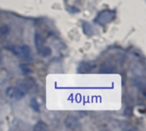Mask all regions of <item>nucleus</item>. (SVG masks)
I'll return each mask as SVG.
<instances>
[{
    "label": "nucleus",
    "mask_w": 146,
    "mask_h": 131,
    "mask_svg": "<svg viewBox=\"0 0 146 131\" xmlns=\"http://www.w3.org/2000/svg\"><path fill=\"white\" fill-rule=\"evenodd\" d=\"M68 10L71 13H78L80 12V9L78 8H75V7H71V8H68Z\"/></svg>",
    "instance_id": "nucleus-16"
},
{
    "label": "nucleus",
    "mask_w": 146,
    "mask_h": 131,
    "mask_svg": "<svg viewBox=\"0 0 146 131\" xmlns=\"http://www.w3.org/2000/svg\"><path fill=\"white\" fill-rule=\"evenodd\" d=\"M65 126L71 130H81V124L78 120V118L73 115H69L66 118L64 121Z\"/></svg>",
    "instance_id": "nucleus-4"
},
{
    "label": "nucleus",
    "mask_w": 146,
    "mask_h": 131,
    "mask_svg": "<svg viewBox=\"0 0 146 131\" xmlns=\"http://www.w3.org/2000/svg\"><path fill=\"white\" fill-rule=\"evenodd\" d=\"M133 82H134L135 87L139 90L142 91V93L145 94V80L143 78H135L133 80Z\"/></svg>",
    "instance_id": "nucleus-7"
},
{
    "label": "nucleus",
    "mask_w": 146,
    "mask_h": 131,
    "mask_svg": "<svg viewBox=\"0 0 146 131\" xmlns=\"http://www.w3.org/2000/svg\"><path fill=\"white\" fill-rule=\"evenodd\" d=\"M30 106H31V108L34 112H40V106H39V104H38V102L37 101L36 99L33 98L31 100V101H30Z\"/></svg>",
    "instance_id": "nucleus-10"
},
{
    "label": "nucleus",
    "mask_w": 146,
    "mask_h": 131,
    "mask_svg": "<svg viewBox=\"0 0 146 131\" xmlns=\"http://www.w3.org/2000/svg\"><path fill=\"white\" fill-rule=\"evenodd\" d=\"M115 18V12L111 9H104L101 11L95 19V22L101 26L107 25L114 21Z\"/></svg>",
    "instance_id": "nucleus-2"
},
{
    "label": "nucleus",
    "mask_w": 146,
    "mask_h": 131,
    "mask_svg": "<svg viewBox=\"0 0 146 131\" xmlns=\"http://www.w3.org/2000/svg\"><path fill=\"white\" fill-rule=\"evenodd\" d=\"M96 67V64L90 62H82L78 67V71L80 73H88L92 71Z\"/></svg>",
    "instance_id": "nucleus-5"
},
{
    "label": "nucleus",
    "mask_w": 146,
    "mask_h": 131,
    "mask_svg": "<svg viewBox=\"0 0 146 131\" xmlns=\"http://www.w3.org/2000/svg\"><path fill=\"white\" fill-rule=\"evenodd\" d=\"M47 124L44 123V122H43V121H38L37 124H36V125L34 126V128H33V130L35 131H44V130H47Z\"/></svg>",
    "instance_id": "nucleus-9"
},
{
    "label": "nucleus",
    "mask_w": 146,
    "mask_h": 131,
    "mask_svg": "<svg viewBox=\"0 0 146 131\" xmlns=\"http://www.w3.org/2000/svg\"><path fill=\"white\" fill-rule=\"evenodd\" d=\"M20 70L23 75H28L32 72V69L27 65V64H21L20 65Z\"/></svg>",
    "instance_id": "nucleus-14"
},
{
    "label": "nucleus",
    "mask_w": 146,
    "mask_h": 131,
    "mask_svg": "<svg viewBox=\"0 0 146 131\" xmlns=\"http://www.w3.org/2000/svg\"><path fill=\"white\" fill-rule=\"evenodd\" d=\"M82 27H83V33L86 35V36H92L94 34V30L92 26L87 22V21H84L82 24Z\"/></svg>",
    "instance_id": "nucleus-6"
},
{
    "label": "nucleus",
    "mask_w": 146,
    "mask_h": 131,
    "mask_svg": "<svg viewBox=\"0 0 146 131\" xmlns=\"http://www.w3.org/2000/svg\"><path fill=\"white\" fill-rule=\"evenodd\" d=\"M38 53H39L42 57H46L50 56V54H51V49H50V47H48V46H44V47H42V48H41V50L38 51Z\"/></svg>",
    "instance_id": "nucleus-11"
},
{
    "label": "nucleus",
    "mask_w": 146,
    "mask_h": 131,
    "mask_svg": "<svg viewBox=\"0 0 146 131\" xmlns=\"http://www.w3.org/2000/svg\"><path fill=\"white\" fill-rule=\"evenodd\" d=\"M9 50L15 56H16L19 58H23V59L27 60V61L33 60V55H32L31 48L27 45L11 46V47H9Z\"/></svg>",
    "instance_id": "nucleus-1"
},
{
    "label": "nucleus",
    "mask_w": 146,
    "mask_h": 131,
    "mask_svg": "<svg viewBox=\"0 0 146 131\" xmlns=\"http://www.w3.org/2000/svg\"><path fill=\"white\" fill-rule=\"evenodd\" d=\"M124 114L127 117H131L133 116V108L132 107H127L125 109V112H124Z\"/></svg>",
    "instance_id": "nucleus-15"
},
{
    "label": "nucleus",
    "mask_w": 146,
    "mask_h": 131,
    "mask_svg": "<svg viewBox=\"0 0 146 131\" xmlns=\"http://www.w3.org/2000/svg\"><path fill=\"white\" fill-rule=\"evenodd\" d=\"M10 32V27L7 25V24H3L2 26H0V35L1 36H6L9 34V33Z\"/></svg>",
    "instance_id": "nucleus-13"
},
{
    "label": "nucleus",
    "mask_w": 146,
    "mask_h": 131,
    "mask_svg": "<svg viewBox=\"0 0 146 131\" xmlns=\"http://www.w3.org/2000/svg\"><path fill=\"white\" fill-rule=\"evenodd\" d=\"M115 67L106 63V64H104L102 67H101V72L102 73H111V72H114L115 71Z\"/></svg>",
    "instance_id": "nucleus-12"
},
{
    "label": "nucleus",
    "mask_w": 146,
    "mask_h": 131,
    "mask_svg": "<svg viewBox=\"0 0 146 131\" xmlns=\"http://www.w3.org/2000/svg\"><path fill=\"white\" fill-rule=\"evenodd\" d=\"M34 43H35L36 49L39 51L41 50V48L43 47L44 39H43L42 36L38 33H35V35H34Z\"/></svg>",
    "instance_id": "nucleus-8"
},
{
    "label": "nucleus",
    "mask_w": 146,
    "mask_h": 131,
    "mask_svg": "<svg viewBox=\"0 0 146 131\" xmlns=\"http://www.w3.org/2000/svg\"><path fill=\"white\" fill-rule=\"evenodd\" d=\"M5 94L8 98L20 100L23 97H25L27 92L20 87H9L6 89Z\"/></svg>",
    "instance_id": "nucleus-3"
}]
</instances>
